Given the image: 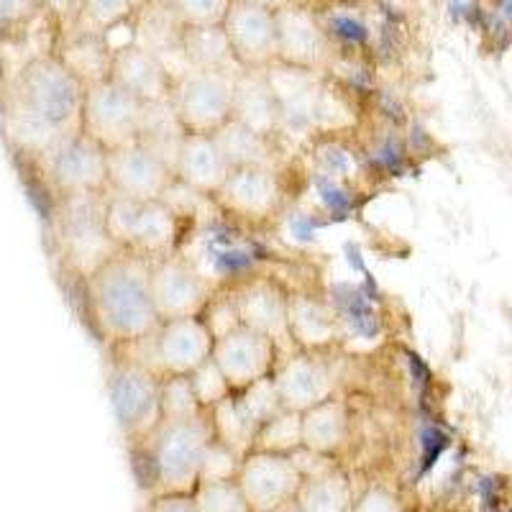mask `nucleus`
<instances>
[{"label": "nucleus", "instance_id": "nucleus-20", "mask_svg": "<svg viewBox=\"0 0 512 512\" xmlns=\"http://www.w3.org/2000/svg\"><path fill=\"white\" fill-rule=\"evenodd\" d=\"M177 185L198 195H218L231 175V164L223 157L213 134H185L175 159Z\"/></svg>", "mask_w": 512, "mask_h": 512}, {"label": "nucleus", "instance_id": "nucleus-46", "mask_svg": "<svg viewBox=\"0 0 512 512\" xmlns=\"http://www.w3.org/2000/svg\"><path fill=\"white\" fill-rule=\"evenodd\" d=\"M272 512H300V510H297V502L292 500V502H287V505L277 507V510H272Z\"/></svg>", "mask_w": 512, "mask_h": 512}, {"label": "nucleus", "instance_id": "nucleus-34", "mask_svg": "<svg viewBox=\"0 0 512 512\" xmlns=\"http://www.w3.org/2000/svg\"><path fill=\"white\" fill-rule=\"evenodd\" d=\"M141 6H144V0H82V16L77 29L108 36L126 21H134Z\"/></svg>", "mask_w": 512, "mask_h": 512}, {"label": "nucleus", "instance_id": "nucleus-47", "mask_svg": "<svg viewBox=\"0 0 512 512\" xmlns=\"http://www.w3.org/2000/svg\"><path fill=\"white\" fill-rule=\"evenodd\" d=\"M144 3H159V0H144Z\"/></svg>", "mask_w": 512, "mask_h": 512}, {"label": "nucleus", "instance_id": "nucleus-36", "mask_svg": "<svg viewBox=\"0 0 512 512\" xmlns=\"http://www.w3.org/2000/svg\"><path fill=\"white\" fill-rule=\"evenodd\" d=\"M236 397H239L244 413L256 423V428H262L274 415H280L285 410L282 408L280 392H277V384H274V374L239 390Z\"/></svg>", "mask_w": 512, "mask_h": 512}, {"label": "nucleus", "instance_id": "nucleus-33", "mask_svg": "<svg viewBox=\"0 0 512 512\" xmlns=\"http://www.w3.org/2000/svg\"><path fill=\"white\" fill-rule=\"evenodd\" d=\"M303 448V413L282 410L256 433L254 451H272V454L292 456Z\"/></svg>", "mask_w": 512, "mask_h": 512}, {"label": "nucleus", "instance_id": "nucleus-13", "mask_svg": "<svg viewBox=\"0 0 512 512\" xmlns=\"http://www.w3.org/2000/svg\"><path fill=\"white\" fill-rule=\"evenodd\" d=\"M303 472L292 456L272 451H249L241 461L239 487L254 512H272L297 497Z\"/></svg>", "mask_w": 512, "mask_h": 512}, {"label": "nucleus", "instance_id": "nucleus-28", "mask_svg": "<svg viewBox=\"0 0 512 512\" xmlns=\"http://www.w3.org/2000/svg\"><path fill=\"white\" fill-rule=\"evenodd\" d=\"M287 323H290V338L300 346H326L336 336L333 310L310 295L290 297Z\"/></svg>", "mask_w": 512, "mask_h": 512}, {"label": "nucleus", "instance_id": "nucleus-40", "mask_svg": "<svg viewBox=\"0 0 512 512\" xmlns=\"http://www.w3.org/2000/svg\"><path fill=\"white\" fill-rule=\"evenodd\" d=\"M192 390L198 395V402L203 405V410L216 408L218 402L226 400L228 395H233L231 384L223 377V372L218 369V364L213 359H208L203 367H198L190 374Z\"/></svg>", "mask_w": 512, "mask_h": 512}, {"label": "nucleus", "instance_id": "nucleus-41", "mask_svg": "<svg viewBox=\"0 0 512 512\" xmlns=\"http://www.w3.org/2000/svg\"><path fill=\"white\" fill-rule=\"evenodd\" d=\"M39 13V0H0V41L18 39Z\"/></svg>", "mask_w": 512, "mask_h": 512}, {"label": "nucleus", "instance_id": "nucleus-29", "mask_svg": "<svg viewBox=\"0 0 512 512\" xmlns=\"http://www.w3.org/2000/svg\"><path fill=\"white\" fill-rule=\"evenodd\" d=\"M185 139V128H182L180 118H177L175 108L169 100H159V103H144V116H141L139 128V144L146 149L157 152L159 157L167 159L175 167L177 152Z\"/></svg>", "mask_w": 512, "mask_h": 512}, {"label": "nucleus", "instance_id": "nucleus-6", "mask_svg": "<svg viewBox=\"0 0 512 512\" xmlns=\"http://www.w3.org/2000/svg\"><path fill=\"white\" fill-rule=\"evenodd\" d=\"M36 167L57 200L108 195V152L82 131L64 136Z\"/></svg>", "mask_w": 512, "mask_h": 512}, {"label": "nucleus", "instance_id": "nucleus-21", "mask_svg": "<svg viewBox=\"0 0 512 512\" xmlns=\"http://www.w3.org/2000/svg\"><path fill=\"white\" fill-rule=\"evenodd\" d=\"M228 213L264 221L280 205V185L272 167H236L216 195Z\"/></svg>", "mask_w": 512, "mask_h": 512}, {"label": "nucleus", "instance_id": "nucleus-5", "mask_svg": "<svg viewBox=\"0 0 512 512\" xmlns=\"http://www.w3.org/2000/svg\"><path fill=\"white\" fill-rule=\"evenodd\" d=\"M105 226L121 251L159 259L177 239V216L164 200H131L105 195Z\"/></svg>", "mask_w": 512, "mask_h": 512}, {"label": "nucleus", "instance_id": "nucleus-12", "mask_svg": "<svg viewBox=\"0 0 512 512\" xmlns=\"http://www.w3.org/2000/svg\"><path fill=\"white\" fill-rule=\"evenodd\" d=\"M177 185L175 167L144 144L108 152V192L131 200H164Z\"/></svg>", "mask_w": 512, "mask_h": 512}, {"label": "nucleus", "instance_id": "nucleus-3", "mask_svg": "<svg viewBox=\"0 0 512 512\" xmlns=\"http://www.w3.org/2000/svg\"><path fill=\"white\" fill-rule=\"evenodd\" d=\"M144 441H149L146 461L152 472L154 495L159 492L192 495V489L200 482V461L205 448L213 441L208 410L198 418L162 420Z\"/></svg>", "mask_w": 512, "mask_h": 512}, {"label": "nucleus", "instance_id": "nucleus-37", "mask_svg": "<svg viewBox=\"0 0 512 512\" xmlns=\"http://www.w3.org/2000/svg\"><path fill=\"white\" fill-rule=\"evenodd\" d=\"M192 500L198 505V512H249L244 492L239 482H200L192 489Z\"/></svg>", "mask_w": 512, "mask_h": 512}, {"label": "nucleus", "instance_id": "nucleus-2", "mask_svg": "<svg viewBox=\"0 0 512 512\" xmlns=\"http://www.w3.org/2000/svg\"><path fill=\"white\" fill-rule=\"evenodd\" d=\"M146 256L118 251L85 277L90 318L105 341L116 346L139 344L159 328V313L154 308L149 285Z\"/></svg>", "mask_w": 512, "mask_h": 512}, {"label": "nucleus", "instance_id": "nucleus-48", "mask_svg": "<svg viewBox=\"0 0 512 512\" xmlns=\"http://www.w3.org/2000/svg\"><path fill=\"white\" fill-rule=\"evenodd\" d=\"M249 512H254V510H249Z\"/></svg>", "mask_w": 512, "mask_h": 512}, {"label": "nucleus", "instance_id": "nucleus-9", "mask_svg": "<svg viewBox=\"0 0 512 512\" xmlns=\"http://www.w3.org/2000/svg\"><path fill=\"white\" fill-rule=\"evenodd\" d=\"M236 72L190 70L175 80L172 108L185 134H216L233 118Z\"/></svg>", "mask_w": 512, "mask_h": 512}, {"label": "nucleus", "instance_id": "nucleus-23", "mask_svg": "<svg viewBox=\"0 0 512 512\" xmlns=\"http://www.w3.org/2000/svg\"><path fill=\"white\" fill-rule=\"evenodd\" d=\"M233 118L264 136L282 128V113L267 70H239L233 90Z\"/></svg>", "mask_w": 512, "mask_h": 512}, {"label": "nucleus", "instance_id": "nucleus-44", "mask_svg": "<svg viewBox=\"0 0 512 512\" xmlns=\"http://www.w3.org/2000/svg\"><path fill=\"white\" fill-rule=\"evenodd\" d=\"M141 512H198V505L192 495H180V492H159L146 502Z\"/></svg>", "mask_w": 512, "mask_h": 512}, {"label": "nucleus", "instance_id": "nucleus-8", "mask_svg": "<svg viewBox=\"0 0 512 512\" xmlns=\"http://www.w3.org/2000/svg\"><path fill=\"white\" fill-rule=\"evenodd\" d=\"M141 116H144V100L108 77L85 88L80 131L98 141L105 152H116L121 146L139 141Z\"/></svg>", "mask_w": 512, "mask_h": 512}, {"label": "nucleus", "instance_id": "nucleus-39", "mask_svg": "<svg viewBox=\"0 0 512 512\" xmlns=\"http://www.w3.org/2000/svg\"><path fill=\"white\" fill-rule=\"evenodd\" d=\"M233 0H169L185 29L190 26H223Z\"/></svg>", "mask_w": 512, "mask_h": 512}, {"label": "nucleus", "instance_id": "nucleus-18", "mask_svg": "<svg viewBox=\"0 0 512 512\" xmlns=\"http://www.w3.org/2000/svg\"><path fill=\"white\" fill-rule=\"evenodd\" d=\"M111 80L134 93L144 103H159L172 98L175 90V75L167 70V64L149 49L139 44H121L113 54Z\"/></svg>", "mask_w": 512, "mask_h": 512}, {"label": "nucleus", "instance_id": "nucleus-30", "mask_svg": "<svg viewBox=\"0 0 512 512\" xmlns=\"http://www.w3.org/2000/svg\"><path fill=\"white\" fill-rule=\"evenodd\" d=\"M223 157L228 159L231 169L236 167H272V136H264L246 123L231 121L216 134Z\"/></svg>", "mask_w": 512, "mask_h": 512}, {"label": "nucleus", "instance_id": "nucleus-22", "mask_svg": "<svg viewBox=\"0 0 512 512\" xmlns=\"http://www.w3.org/2000/svg\"><path fill=\"white\" fill-rule=\"evenodd\" d=\"M267 77L280 103L282 128L313 123V118L320 113V93H323L313 70L274 62L267 67Z\"/></svg>", "mask_w": 512, "mask_h": 512}, {"label": "nucleus", "instance_id": "nucleus-42", "mask_svg": "<svg viewBox=\"0 0 512 512\" xmlns=\"http://www.w3.org/2000/svg\"><path fill=\"white\" fill-rule=\"evenodd\" d=\"M39 6L62 29V34H72L80 26L82 0H39Z\"/></svg>", "mask_w": 512, "mask_h": 512}, {"label": "nucleus", "instance_id": "nucleus-27", "mask_svg": "<svg viewBox=\"0 0 512 512\" xmlns=\"http://www.w3.org/2000/svg\"><path fill=\"white\" fill-rule=\"evenodd\" d=\"M182 54L190 70L239 72L223 26H190L182 31Z\"/></svg>", "mask_w": 512, "mask_h": 512}, {"label": "nucleus", "instance_id": "nucleus-10", "mask_svg": "<svg viewBox=\"0 0 512 512\" xmlns=\"http://www.w3.org/2000/svg\"><path fill=\"white\" fill-rule=\"evenodd\" d=\"M149 285H152L154 308L159 320L203 315L210 303L208 277L190 259L164 254L149 262Z\"/></svg>", "mask_w": 512, "mask_h": 512}, {"label": "nucleus", "instance_id": "nucleus-35", "mask_svg": "<svg viewBox=\"0 0 512 512\" xmlns=\"http://www.w3.org/2000/svg\"><path fill=\"white\" fill-rule=\"evenodd\" d=\"M159 410H162V420H187L205 413L203 405L198 402V395L192 390L190 374H167V377H162Z\"/></svg>", "mask_w": 512, "mask_h": 512}, {"label": "nucleus", "instance_id": "nucleus-38", "mask_svg": "<svg viewBox=\"0 0 512 512\" xmlns=\"http://www.w3.org/2000/svg\"><path fill=\"white\" fill-rule=\"evenodd\" d=\"M244 456L223 441L213 438L200 461V482H233L239 479ZM198 482V484H200Z\"/></svg>", "mask_w": 512, "mask_h": 512}, {"label": "nucleus", "instance_id": "nucleus-15", "mask_svg": "<svg viewBox=\"0 0 512 512\" xmlns=\"http://www.w3.org/2000/svg\"><path fill=\"white\" fill-rule=\"evenodd\" d=\"M223 31L241 70H267L277 62V13L272 8L233 0Z\"/></svg>", "mask_w": 512, "mask_h": 512}, {"label": "nucleus", "instance_id": "nucleus-49", "mask_svg": "<svg viewBox=\"0 0 512 512\" xmlns=\"http://www.w3.org/2000/svg\"><path fill=\"white\" fill-rule=\"evenodd\" d=\"M349 512H351V510H349Z\"/></svg>", "mask_w": 512, "mask_h": 512}, {"label": "nucleus", "instance_id": "nucleus-24", "mask_svg": "<svg viewBox=\"0 0 512 512\" xmlns=\"http://www.w3.org/2000/svg\"><path fill=\"white\" fill-rule=\"evenodd\" d=\"M236 303H239V315L244 326L267 333L277 344L290 338V323H287L290 297L282 292V287L277 282H249L236 295Z\"/></svg>", "mask_w": 512, "mask_h": 512}, {"label": "nucleus", "instance_id": "nucleus-17", "mask_svg": "<svg viewBox=\"0 0 512 512\" xmlns=\"http://www.w3.org/2000/svg\"><path fill=\"white\" fill-rule=\"evenodd\" d=\"M274 384L280 392L282 408L305 413L320 402L331 400L336 392V377L326 361L308 354L290 356L274 369Z\"/></svg>", "mask_w": 512, "mask_h": 512}, {"label": "nucleus", "instance_id": "nucleus-26", "mask_svg": "<svg viewBox=\"0 0 512 512\" xmlns=\"http://www.w3.org/2000/svg\"><path fill=\"white\" fill-rule=\"evenodd\" d=\"M349 438V415L344 402L331 397L303 413V448L336 456Z\"/></svg>", "mask_w": 512, "mask_h": 512}, {"label": "nucleus", "instance_id": "nucleus-25", "mask_svg": "<svg viewBox=\"0 0 512 512\" xmlns=\"http://www.w3.org/2000/svg\"><path fill=\"white\" fill-rule=\"evenodd\" d=\"M59 59L70 67L72 75L90 88L95 82H103L111 77L113 70V54L116 47L105 34L95 31H72L62 36V47H59Z\"/></svg>", "mask_w": 512, "mask_h": 512}, {"label": "nucleus", "instance_id": "nucleus-32", "mask_svg": "<svg viewBox=\"0 0 512 512\" xmlns=\"http://www.w3.org/2000/svg\"><path fill=\"white\" fill-rule=\"evenodd\" d=\"M208 413L210 425H213V438H218V441H223L226 446H231L233 451H239L241 456L254 451V441L259 428H256L254 420L244 413L236 392L228 395L223 402H218L216 408H210Z\"/></svg>", "mask_w": 512, "mask_h": 512}, {"label": "nucleus", "instance_id": "nucleus-16", "mask_svg": "<svg viewBox=\"0 0 512 512\" xmlns=\"http://www.w3.org/2000/svg\"><path fill=\"white\" fill-rule=\"evenodd\" d=\"M277 62L315 70L328 54V31L313 11L295 3L277 8Z\"/></svg>", "mask_w": 512, "mask_h": 512}, {"label": "nucleus", "instance_id": "nucleus-7", "mask_svg": "<svg viewBox=\"0 0 512 512\" xmlns=\"http://www.w3.org/2000/svg\"><path fill=\"white\" fill-rule=\"evenodd\" d=\"M162 374L139 359H116L108 372V397L121 431L131 441H144L162 423L159 410Z\"/></svg>", "mask_w": 512, "mask_h": 512}, {"label": "nucleus", "instance_id": "nucleus-1", "mask_svg": "<svg viewBox=\"0 0 512 512\" xmlns=\"http://www.w3.org/2000/svg\"><path fill=\"white\" fill-rule=\"evenodd\" d=\"M85 85L57 52L36 54L0 93V118L8 144L24 159L39 162L64 136L80 131Z\"/></svg>", "mask_w": 512, "mask_h": 512}, {"label": "nucleus", "instance_id": "nucleus-31", "mask_svg": "<svg viewBox=\"0 0 512 512\" xmlns=\"http://www.w3.org/2000/svg\"><path fill=\"white\" fill-rule=\"evenodd\" d=\"M354 487L341 469L303 479L295 502L300 512H349L354 505Z\"/></svg>", "mask_w": 512, "mask_h": 512}, {"label": "nucleus", "instance_id": "nucleus-11", "mask_svg": "<svg viewBox=\"0 0 512 512\" xmlns=\"http://www.w3.org/2000/svg\"><path fill=\"white\" fill-rule=\"evenodd\" d=\"M152 349V369L167 374H192L213 356L216 336L203 315L162 320L157 331L146 338Z\"/></svg>", "mask_w": 512, "mask_h": 512}, {"label": "nucleus", "instance_id": "nucleus-45", "mask_svg": "<svg viewBox=\"0 0 512 512\" xmlns=\"http://www.w3.org/2000/svg\"><path fill=\"white\" fill-rule=\"evenodd\" d=\"M246 3H256V6H267L272 8V11H277V8H282L285 3H290V0H246Z\"/></svg>", "mask_w": 512, "mask_h": 512}, {"label": "nucleus", "instance_id": "nucleus-43", "mask_svg": "<svg viewBox=\"0 0 512 512\" xmlns=\"http://www.w3.org/2000/svg\"><path fill=\"white\" fill-rule=\"evenodd\" d=\"M351 512H402V505L392 492L382 487L364 489L351 505Z\"/></svg>", "mask_w": 512, "mask_h": 512}, {"label": "nucleus", "instance_id": "nucleus-14", "mask_svg": "<svg viewBox=\"0 0 512 512\" xmlns=\"http://www.w3.org/2000/svg\"><path fill=\"white\" fill-rule=\"evenodd\" d=\"M233 392L244 390L264 377H272L277 364V341L272 336L244 326L223 333L213 344V356Z\"/></svg>", "mask_w": 512, "mask_h": 512}, {"label": "nucleus", "instance_id": "nucleus-4", "mask_svg": "<svg viewBox=\"0 0 512 512\" xmlns=\"http://www.w3.org/2000/svg\"><path fill=\"white\" fill-rule=\"evenodd\" d=\"M57 241L67 269L82 280L118 254L121 249L105 226V195L59 200Z\"/></svg>", "mask_w": 512, "mask_h": 512}, {"label": "nucleus", "instance_id": "nucleus-19", "mask_svg": "<svg viewBox=\"0 0 512 512\" xmlns=\"http://www.w3.org/2000/svg\"><path fill=\"white\" fill-rule=\"evenodd\" d=\"M131 26H134L131 41L157 54L167 64V70L175 75V80L190 72L185 54H182V31H185V26L175 16L169 0L144 3L134 16V21H131Z\"/></svg>", "mask_w": 512, "mask_h": 512}]
</instances>
